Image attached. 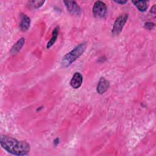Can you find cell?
Listing matches in <instances>:
<instances>
[{
	"instance_id": "3957f363",
	"label": "cell",
	"mask_w": 156,
	"mask_h": 156,
	"mask_svg": "<svg viewBox=\"0 0 156 156\" xmlns=\"http://www.w3.org/2000/svg\"><path fill=\"white\" fill-rule=\"evenodd\" d=\"M107 13V8L105 4L102 1L95 2L93 7V14L96 18H104Z\"/></svg>"
},
{
	"instance_id": "6da1fadb",
	"label": "cell",
	"mask_w": 156,
	"mask_h": 156,
	"mask_svg": "<svg viewBox=\"0 0 156 156\" xmlns=\"http://www.w3.org/2000/svg\"><path fill=\"white\" fill-rule=\"evenodd\" d=\"M1 145L8 152L15 155H25L30 151V145L25 141H19L7 135L0 137Z\"/></svg>"
},
{
	"instance_id": "7a4b0ae2",
	"label": "cell",
	"mask_w": 156,
	"mask_h": 156,
	"mask_svg": "<svg viewBox=\"0 0 156 156\" xmlns=\"http://www.w3.org/2000/svg\"><path fill=\"white\" fill-rule=\"evenodd\" d=\"M86 46L87 44L85 42L82 43L76 46L73 50L67 53L63 57L62 60V65L63 67H68L72 64L84 52Z\"/></svg>"
},
{
	"instance_id": "4fadbf2b",
	"label": "cell",
	"mask_w": 156,
	"mask_h": 156,
	"mask_svg": "<svg viewBox=\"0 0 156 156\" xmlns=\"http://www.w3.org/2000/svg\"><path fill=\"white\" fill-rule=\"evenodd\" d=\"M154 24L151 22H146L144 24V27L148 30H151L154 28Z\"/></svg>"
},
{
	"instance_id": "30bf717a",
	"label": "cell",
	"mask_w": 156,
	"mask_h": 156,
	"mask_svg": "<svg viewBox=\"0 0 156 156\" xmlns=\"http://www.w3.org/2000/svg\"><path fill=\"white\" fill-rule=\"evenodd\" d=\"M58 31H59V27L58 26H57L54 28V30L52 31V37L50 39V40L48 41V44H47V46H46V48L48 49L49 48H51L55 42L57 38V37H58Z\"/></svg>"
},
{
	"instance_id": "7c38bea8",
	"label": "cell",
	"mask_w": 156,
	"mask_h": 156,
	"mask_svg": "<svg viewBox=\"0 0 156 156\" xmlns=\"http://www.w3.org/2000/svg\"><path fill=\"white\" fill-rule=\"evenodd\" d=\"M44 1H30L29 2V6L32 9H38L44 3Z\"/></svg>"
},
{
	"instance_id": "ba28073f",
	"label": "cell",
	"mask_w": 156,
	"mask_h": 156,
	"mask_svg": "<svg viewBox=\"0 0 156 156\" xmlns=\"http://www.w3.org/2000/svg\"><path fill=\"white\" fill-rule=\"evenodd\" d=\"M30 18L27 15H26L25 14H21V22L20 23V29L23 32L27 30V29L30 27Z\"/></svg>"
},
{
	"instance_id": "9c48e42d",
	"label": "cell",
	"mask_w": 156,
	"mask_h": 156,
	"mask_svg": "<svg viewBox=\"0 0 156 156\" xmlns=\"http://www.w3.org/2000/svg\"><path fill=\"white\" fill-rule=\"evenodd\" d=\"M24 43H25L24 38L22 37L20 39H19L12 47V48L10 51V53L11 54H15L18 53L21 50V49L23 48Z\"/></svg>"
},
{
	"instance_id": "5b68a950",
	"label": "cell",
	"mask_w": 156,
	"mask_h": 156,
	"mask_svg": "<svg viewBox=\"0 0 156 156\" xmlns=\"http://www.w3.org/2000/svg\"><path fill=\"white\" fill-rule=\"evenodd\" d=\"M64 4L68 10V11L72 15H79L81 13V9L80 7L75 1H64Z\"/></svg>"
},
{
	"instance_id": "52a82bcc",
	"label": "cell",
	"mask_w": 156,
	"mask_h": 156,
	"mask_svg": "<svg viewBox=\"0 0 156 156\" xmlns=\"http://www.w3.org/2000/svg\"><path fill=\"white\" fill-rule=\"evenodd\" d=\"M109 82L107 80H106L104 77H102L100 78L97 85V92L101 94H104L105 91H107V90L109 88Z\"/></svg>"
},
{
	"instance_id": "277c9868",
	"label": "cell",
	"mask_w": 156,
	"mask_h": 156,
	"mask_svg": "<svg viewBox=\"0 0 156 156\" xmlns=\"http://www.w3.org/2000/svg\"><path fill=\"white\" fill-rule=\"evenodd\" d=\"M127 18H128V15L126 13L121 15L116 18V20L114 23L112 30V33L113 35H116L120 34V32L122 31L123 27L124 26L127 20Z\"/></svg>"
},
{
	"instance_id": "8fae6325",
	"label": "cell",
	"mask_w": 156,
	"mask_h": 156,
	"mask_svg": "<svg viewBox=\"0 0 156 156\" xmlns=\"http://www.w3.org/2000/svg\"><path fill=\"white\" fill-rule=\"evenodd\" d=\"M133 4L137 7V9L141 12H144L148 7L147 2L144 1H132Z\"/></svg>"
},
{
	"instance_id": "5bb4252c",
	"label": "cell",
	"mask_w": 156,
	"mask_h": 156,
	"mask_svg": "<svg viewBox=\"0 0 156 156\" xmlns=\"http://www.w3.org/2000/svg\"><path fill=\"white\" fill-rule=\"evenodd\" d=\"M115 2H116V3H119V4H125V3H126L127 1H115Z\"/></svg>"
},
{
	"instance_id": "8992f818",
	"label": "cell",
	"mask_w": 156,
	"mask_h": 156,
	"mask_svg": "<svg viewBox=\"0 0 156 156\" xmlns=\"http://www.w3.org/2000/svg\"><path fill=\"white\" fill-rule=\"evenodd\" d=\"M82 82L83 77L82 74L80 73L76 72L74 74L70 80V85L73 88L77 89L82 85Z\"/></svg>"
}]
</instances>
